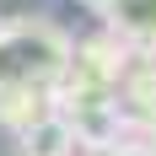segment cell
<instances>
[{
	"label": "cell",
	"mask_w": 156,
	"mask_h": 156,
	"mask_svg": "<svg viewBox=\"0 0 156 156\" xmlns=\"http://www.w3.org/2000/svg\"><path fill=\"white\" fill-rule=\"evenodd\" d=\"M70 70V32L43 16L0 22V92H59Z\"/></svg>",
	"instance_id": "cell-1"
},
{
	"label": "cell",
	"mask_w": 156,
	"mask_h": 156,
	"mask_svg": "<svg viewBox=\"0 0 156 156\" xmlns=\"http://www.w3.org/2000/svg\"><path fill=\"white\" fill-rule=\"evenodd\" d=\"M54 113L86 151H113L119 140H129V119L113 92H54Z\"/></svg>",
	"instance_id": "cell-2"
},
{
	"label": "cell",
	"mask_w": 156,
	"mask_h": 156,
	"mask_svg": "<svg viewBox=\"0 0 156 156\" xmlns=\"http://www.w3.org/2000/svg\"><path fill=\"white\" fill-rule=\"evenodd\" d=\"M124 70H129V48L113 32H97V38L70 43V70H65L59 92H119Z\"/></svg>",
	"instance_id": "cell-3"
},
{
	"label": "cell",
	"mask_w": 156,
	"mask_h": 156,
	"mask_svg": "<svg viewBox=\"0 0 156 156\" xmlns=\"http://www.w3.org/2000/svg\"><path fill=\"white\" fill-rule=\"evenodd\" d=\"M102 22L129 54H156V0H108Z\"/></svg>",
	"instance_id": "cell-4"
},
{
	"label": "cell",
	"mask_w": 156,
	"mask_h": 156,
	"mask_svg": "<svg viewBox=\"0 0 156 156\" xmlns=\"http://www.w3.org/2000/svg\"><path fill=\"white\" fill-rule=\"evenodd\" d=\"M113 97H124L119 108L129 119V135H140V124L156 119V54H129V70Z\"/></svg>",
	"instance_id": "cell-5"
},
{
	"label": "cell",
	"mask_w": 156,
	"mask_h": 156,
	"mask_svg": "<svg viewBox=\"0 0 156 156\" xmlns=\"http://www.w3.org/2000/svg\"><path fill=\"white\" fill-rule=\"evenodd\" d=\"M16 140H22V156H76V135H70V124H65L59 113H43Z\"/></svg>",
	"instance_id": "cell-6"
},
{
	"label": "cell",
	"mask_w": 156,
	"mask_h": 156,
	"mask_svg": "<svg viewBox=\"0 0 156 156\" xmlns=\"http://www.w3.org/2000/svg\"><path fill=\"white\" fill-rule=\"evenodd\" d=\"M43 113H54V97H43V92H0V124L16 129V135L27 124H38Z\"/></svg>",
	"instance_id": "cell-7"
},
{
	"label": "cell",
	"mask_w": 156,
	"mask_h": 156,
	"mask_svg": "<svg viewBox=\"0 0 156 156\" xmlns=\"http://www.w3.org/2000/svg\"><path fill=\"white\" fill-rule=\"evenodd\" d=\"M108 156H156V145H145V140H119Z\"/></svg>",
	"instance_id": "cell-8"
},
{
	"label": "cell",
	"mask_w": 156,
	"mask_h": 156,
	"mask_svg": "<svg viewBox=\"0 0 156 156\" xmlns=\"http://www.w3.org/2000/svg\"><path fill=\"white\" fill-rule=\"evenodd\" d=\"M86 5H92V11H102V5H108V0H86Z\"/></svg>",
	"instance_id": "cell-9"
},
{
	"label": "cell",
	"mask_w": 156,
	"mask_h": 156,
	"mask_svg": "<svg viewBox=\"0 0 156 156\" xmlns=\"http://www.w3.org/2000/svg\"><path fill=\"white\" fill-rule=\"evenodd\" d=\"M86 156H108V151H86Z\"/></svg>",
	"instance_id": "cell-10"
}]
</instances>
